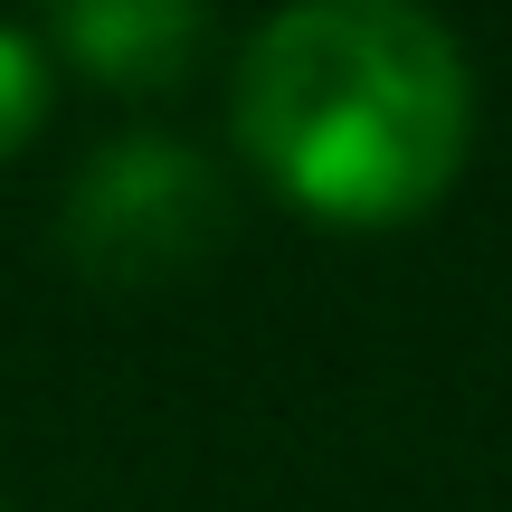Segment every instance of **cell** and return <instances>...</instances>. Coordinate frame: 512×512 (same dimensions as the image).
<instances>
[{
	"instance_id": "1",
	"label": "cell",
	"mask_w": 512,
	"mask_h": 512,
	"mask_svg": "<svg viewBox=\"0 0 512 512\" xmlns=\"http://www.w3.org/2000/svg\"><path fill=\"white\" fill-rule=\"evenodd\" d=\"M228 133L294 219L380 238L456 190L475 67L427 0H285L238 57Z\"/></svg>"
},
{
	"instance_id": "2",
	"label": "cell",
	"mask_w": 512,
	"mask_h": 512,
	"mask_svg": "<svg viewBox=\"0 0 512 512\" xmlns=\"http://www.w3.org/2000/svg\"><path fill=\"white\" fill-rule=\"evenodd\" d=\"M228 219L238 200L209 152L171 143V133H114L76 162L67 200H57V256L105 294H152L209 266L228 247Z\"/></svg>"
},
{
	"instance_id": "3",
	"label": "cell",
	"mask_w": 512,
	"mask_h": 512,
	"mask_svg": "<svg viewBox=\"0 0 512 512\" xmlns=\"http://www.w3.org/2000/svg\"><path fill=\"white\" fill-rule=\"evenodd\" d=\"M48 48L105 95H162L209 38V0H38Z\"/></svg>"
},
{
	"instance_id": "4",
	"label": "cell",
	"mask_w": 512,
	"mask_h": 512,
	"mask_svg": "<svg viewBox=\"0 0 512 512\" xmlns=\"http://www.w3.org/2000/svg\"><path fill=\"white\" fill-rule=\"evenodd\" d=\"M38 124H48V48L0 19V162H19Z\"/></svg>"
},
{
	"instance_id": "5",
	"label": "cell",
	"mask_w": 512,
	"mask_h": 512,
	"mask_svg": "<svg viewBox=\"0 0 512 512\" xmlns=\"http://www.w3.org/2000/svg\"><path fill=\"white\" fill-rule=\"evenodd\" d=\"M0 512H10V503H0Z\"/></svg>"
}]
</instances>
